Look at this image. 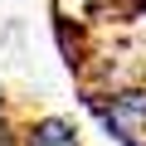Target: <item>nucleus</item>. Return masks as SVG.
Listing matches in <instances>:
<instances>
[{
	"instance_id": "obj_1",
	"label": "nucleus",
	"mask_w": 146,
	"mask_h": 146,
	"mask_svg": "<svg viewBox=\"0 0 146 146\" xmlns=\"http://www.w3.org/2000/svg\"><path fill=\"white\" fill-rule=\"evenodd\" d=\"M88 107L102 117V127L122 146H146V88H117V93H93Z\"/></svg>"
},
{
	"instance_id": "obj_3",
	"label": "nucleus",
	"mask_w": 146,
	"mask_h": 146,
	"mask_svg": "<svg viewBox=\"0 0 146 146\" xmlns=\"http://www.w3.org/2000/svg\"><path fill=\"white\" fill-rule=\"evenodd\" d=\"M0 146H25V141H20V131H15L5 117H0Z\"/></svg>"
},
{
	"instance_id": "obj_2",
	"label": "nucleus",
	"mask_w": 146,
	"mask_h": 146,
	"mask_svg": "<svg viewBox=\"0 0 146 146\" xmlns=\"http://www.w3.org/2000/svg\"><path fill=\"white\" fill-rule=\"evenodd\" d=\"M25 146H83L78 127H73L68 117H34L25 131H20Z\"/></svg>"
}]
</instances>
